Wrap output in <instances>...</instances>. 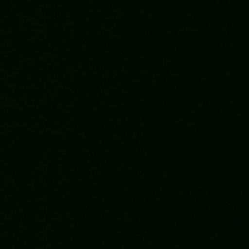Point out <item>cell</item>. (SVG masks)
<instances>
[]
</instances>
